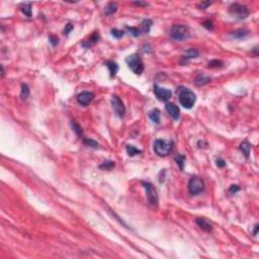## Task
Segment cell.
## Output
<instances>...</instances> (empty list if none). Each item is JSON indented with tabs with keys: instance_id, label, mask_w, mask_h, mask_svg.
<instances>
[{
	"instance_id": "obj_1",
	"label": "cell",
	"mask_w": 259,
	"mask_h": 259,
	"mask_svg": "<svg viewBox=\"0 0 259 259\" xmlns=\"http://www.w3.org/2000/svg\"><path fill=\"white\" fill-rule=\"evenodd\" d=\"M180 104L185 109H191L196 101V95L188 88H180L178 93Z\"/></svg>"
},
{
	"instance_id": "obj_2",
	"label": "cell",
	"mask_w": 259,
	"mask_h": 259,
	"mask_svg": "<svg viewBox=\"0 0 259 259\" xmlns=\"http://www.w3.org/2000/svg\"><path fill=\"white\" fill-rule=\"evenodd\" d=\"M173 149V142L171 140H156L154 143V151L158 156L166 157Z\"/></svg>"
},
{
	"instance_id": "obj_3",
	"label": "cell",
	"mask_w": 259,
	"mask_h": 259,
	"mask_svg": "<svg viewBox=\"0 0 259 259\" xmlns=\"http://www.w3.org/2000/svg\"><path fill=\"white\" fill-rule=\"evenodd\" d=\"M126 62L128 64L129 68L137 75H140L144 71V63L142 61L139 55L133 54L131 56H128L126 59Z\"/></svg>"
},
{
	"instance_id": "obj_4",
	"label": "cell",
	"mask_w": 259,
	"mask_h": 259,
	"mask_svg": "<svg viewBox=\"0 0 259 259\" xmlns=\"http://www.w3.org/2000/svg\"><path fill=\"white\" fill-rule=\"evenodd\" d=\"M170 37L175 41H184L189 38V28L186 25L175 24L171 28Z\"/></svg>"
},
{
	"instance_id": "obj_5",
	"label": "cell",
	"mask_w": 259,
	"mask_h": 259,
	"mask_svg": "<svg viewBox=\"0 0 259 259\" xmlns=\"http://www.w3.org/2000/svg\"><path fill=\"white\" fill-rule=\"evenodd\" d=\"M229 12L230 14L238 19H245L246 17L249 15V9L246 5L240 3H233L232 5L229 7Z\"/></svg>"
},
{
	"instance_id": "obj_6",
	"label": "cell",
	"mask_w": 259,
	"mask_h": 259,
	"mask_svg": "<svg viewBox=\"0 0 259 259\" xmlns=\"http://www.w3.org/2000/svg\"><path fill=\"white\" fill-rule=\"evenodd\" d=\"M205 190V183L201 178L194 176L188 182V191L191 196H197Z\"/></svg>"
},
{
	"instance_id": "obj_7",
	"label": "cell",
	"mask_w": 259,
	"mask_h": 259,
	"mask_svg": "<svg viewBox=\"0 0 259 259\" xmlns=\"http://www.w3.org/2000/svg\"><path fill=\"white\" fill-rule=\"evenodd\" d=\"M143 186L146 190L147 200H148L149 204L152 206H154V208H156L158 206V192L156 190V188L150 182H143Z\"/></svg>"
},
{
	"instance_id": "obj_8",
	"label": "cell",
	"mask_w": 259,
	"mask_h": 259,
	"mask_svg": "<svg viewBox=\"0 0 259 259\" xmlns=\"http://www.w3.org/2000/svg\"><path fill=\"white\" fill-rule=\"evenodd\" d=\"M111 105H113V109L116 115L119 116V118H124V114H126V107H124L123 101L120 100L119 96H113V98H111Z\"/></svg>"
},
{
	"instance_id": "obj_9",
	"label": "cell",
	"mask_w": 259,
	"mask_h": 259,
	"mask_svg": "<svg viewBox=\"0 0 259 259\" xmlns=\"http://www.w3.org/2000/svg\"><path fill=\"white\" fill-rule=\"evenodd\" d=\"M153 90H154V93H155V95H156V97L161 101L166 102L172 95V92L169 89L160 87V86H158V85H154Z\"/></svg>"
},
{
	"instance_id": "obj_10",
	"label": "cell",
	"mask_w": 259,
	"mask_h": 259,
	"mask_svg": "<svg viewBox=\"0 0 259 259\" xmlns=\"http://www.w3.org/2000/svg\"><path fill=\"white\" fill-rule=\"evenodd\" d=\"M94 99V94L92 92H88V91H83L80 94H78L77 96V101H78L79 104L86 106L88 105L90 102Z\"/></svg>"
},
{
	"instance_id": "obj_11",
	"label": "cell",
	"mask_w": 259,
	"mask_h": 259,
	"mask_svg": "<svg viewBox=\"0 0 259 259\" xmlns=\"http://www.w3.org/2000/svg\"><path fill=\"white\" fill-rule=\"evenodd\" d=\"M198 55H200V52H198L197 50H196V49H189V50H187L186 52H185L184 55L182 56V57H181L180 63L182 64V65L187 64L189 60L194 59V58H197Z\"/></svg>"
},
{
	"instance_id": "obj_12",
	"label": "cell",
	"mask_w": 259,
	"mask_h": 259,
	"mask_svg": "<svg viewBox=\"0 0 259 259\" xmlns=\"http://www.w3.org/2000/svg\"><path fill=\"white\" fill-rule=\"evenodd\" d=\"M166 110L168 111V114H169L173 119H178L179 116H180V110H179V107L174 104V103L172 102H166Z\"/></svg>"
},
{
	"instance_id": "obj_13",
	"label": "cell",
	"mask_w": 259,
	"mask_h": 259,
	"mask_svg": "<svg viewBox=\"0 0 259 259\" xmlns=\"http://www.w3.org/2000/svg\"><path fill=\"white\" fill-rule=\"evenodd\" d=\"M196 223L198 225V227H200L201 229H202V230L206 231V232H211V230H213V227H211V224H209L205 219H202V218L196 219Z\"/></svg>"
},
{
	"instance_id": "obj_14",
	"label": "cell",
	"mask_w": 259,
	"mask_h": 259,
	"mask_svg": "<svg viewBox=\"0 0 259 259\" xmlns=\"http://www.w3.org/2000/svg\"><path fill=\"white\" fill-rule=\"evenodd\" d=\"M98 40H99V33H98V32H95L88 38V41H86L82 45H83V47H85V48H89V47H92L93 45H95L98 42Z\"/></svg>"
},
{
	"instance_id": "obj_15",
	"label": "cell",
	"mask_w": 259,
	"mask_h": 259,
	"mask_svg": "<svg viewBox=\"0 0 259 259\" xmlns=\"http://www.w3.org/2000/svg\"><path fill=\"white\" fill-rule=\"evenodd\" d=\"M105 65H106V67L109 68V70L110 77L113 78V77H114L116 75V73H118V71H119L118 64H116L115 62H114V61H107L105 63Z\"/></svg>"
},
{
	"instance_id": "obj_16",
	"label": "cell",
	"mask_w": 259,
	"mask_h": 259,
	"mask_svg": "<svg viewBox=\"0 0 259 259\" xmlns=\"http://www.w3.org/2000/svg\"><path fill=\"white\" fill-rule=\"evenodd\" d=\"M240 150L243 152L246 158H249L250 150H251V145L249 144L248 141H243L242 143L240 144Z\"/></svg>"
},
{
	"instance_id": "obj_17",
	"label": "cell",
	"mask_w": 259,
	"mask_h": 259,
	"mask_svg": "<svg viewBox=\"0 0 259 259\" xmlns=\"http://www.w3.org/2000/svg\"><path fill=\"white\" fill-rule=\"evenodd\" d=\"M148 115H149L150 119L152 120L153 123L159 124V122H160V110H159V109H155L153 110H151Z\"/></svg>"
},
{
	"instance_id": "obj_18",
	"label": "cell",
	"mask_w": 259,
	"mask_h": 259,
	"mask_svg": "<svg viewBox=\"0 0 259 259\" xmlns=\"http://www.w3.org/2000/svg\"><path fill=\"white\" fill-rule=\"evenodd\" d=\"M210 82H211V78L206 75H200L196 80H194V83L198 86H204L206 84L210 83Z\"/></svg>"
},
{
	"instance_id": "obj_19",
	"label": "cell",
	"mask_w": 259,
	"mask_h": 259,
	"mask_svg": "<svg viewBox=\"0 0 259 259\" xmlns=\"http://www.w3.org/2000/svg\"><path fill=\"white\" fill-rule=\"evenodd\" d=\"M116 10H118V4L115 2H110L106 5L104 13H105V15H111V14H114Z\"/></svg>"
},
{
	"instance_id": "obj_20",
	"label": "cell",
	"mask_w": 259,
	"mask_h": 259,
	"mask_svg": "<svg viewBox=\"0 0 259 259\" xmlns=\"http://www.w3.org/2000/svg\"><path fill=\"white\" fill-rule=\"evenodd\" d=\"M126 150H127V153L129 156H135V155H138V154H141L142 153V151L139 150V149H137L135 146H133V145H128L126 147Z\"/></svg>"
},
{
	"instance_id": "obj_21",
	"label": "cell",
	"mask_w": 259,
	"mask_h": 259,
	"mask_svg": "<svg viewBox=\"0 0 259 259\" xmlns=\"http://www.w3.org/2000/svg\"><path fill=\"white\" fill-rule=\"evenodd\" d=\"M175 162L176 164L179 166V168L181 170H183L184 169V162H185V156L182 154H178V155H176L175 156Z\"/></svg>"
},
{
	"instance_id": "obj_22",
	"label": "cell",
	"mask_w": 259,
	"mask_h": 259,
	"mask_svg": "<svg viewBox=\"0 0 259 259\" xmlns=\"http://www.w3.org/2000/svg\"><path fill=\"white\" fill-rule=\"evenodd\" d=\"M248 31H246V29H238V31H236L234 33H232V36L236 38H245L246 36H248Z\"/></svg>"
},
{
	"instance_id": "obj_23",
	"label": "cell",
	"mask_w": 259,
	"mask_h": 259,
	"mask_svg": "<svg viewBox=\"0 0 259 259\" xmlns=\"http://www.w3.org/2000/svg\"><path fill=\"white\" fill-rule=\"evenodd\" d=\"M21 11L23 12L24 15H27L28 17L32 16V5L31 3H24L21 5Z\"/></svg>"
},
{
	"instance_id": "obj_24",
	"label": "cell",
	"mask_w": 259,
	"mask_h": 259,
	"mask_svg": "<svg viewBox=\"0 0 259 259\" xmlns=\"http://www.w3.org/2000/svg\"><path fill=\"white\" fill-rule=\"evenodd\" d=\"M29 95V88L27 84H21V92H20V97L23 99H27Z\"/></svg>"
},
{
	"instance_id": "obj_25",
	"label": "cell",
	"mask_w": 259,
	"mask_h": 259,
	"mask_svg": "<svg viewBox=\"0 0 259 259\" xmlns=\"http://www.w3.org/2000/svg\"><path fill=\"white\" fill-rule=\"evenodd\" d=\"M152 20H150V19H145L144 21H143V32L144 33H148L149 32H150V28H151V27H152Z\"/></svg>"
},
{
	"instance_id": "obj_26",
	"label": "cell",
	"mask_w": 259,
	"mask_h": 259,
	"mask_svg": "<svg viewBox=\"0 0 259 259\" xmlns=\"http://www.w3.org/2000/svg\"><path fill=\"white\" fill-rule=\"evenodd\" d=\"M71 124H72L73 130H74V132L77 134V136H82V133H83V132H82V129H81V127L79 126V124H77L75 120H73Z\"/></svg>"
},
{
	"instance_id": "obj_27",
	"label": "cell",
	"mask_w": 259,
	"mask_h": 259,
	"mask_svg": "<svg viewBox=\"0 0 259 259\" xmlns=\"http://www.w3.org/2000/svg\"><path fill=\"white\" fill-rule=\"evenodd\" d=\"M113 167H114V161H105L100 165L101 169H105V170H109Z\"/></svg>"
},
{
	"instance_id": "obj_28",
	"label": "cell",
	"mask_w": 259,
	"mask_h": 259,
	"mask_svg": "<svg viewBox=\"0 0 259 259\" xmlns=\"http://www.w3.org/2000/svg\"><path fill=\"white\" fill-rule=\"evenodd\" d=\"M224 65V63L220 60H213L209 63V68H220Z\"/></svg>"
},
{
	"instance_id": "obj_29",
	"label": "cell",
	"mask_w": 259,
	"mask_h": 259,
	"mask_svg": "<svg viewBox=\"0 0 259 259\" xmlns=\"http://www.w3.org/2000/svg\"><path fill=\"white\" fill-rule=\"evenodd\" d=\"M83 142H84L85 145H87L89 147H92V148H98V147H99V144L97 143V142L93 141L91 139H84Z\"/></svg>"
},
{
	"instance_id": "obj_30",
	"label": "cell",
	"mask_w": 259,
	"mask_h": 259,
	"mask_svg": "<svg viewBox=\"0 0 259 259\" xmlns=\"http://www.w3.org/2000/svg\"><path fill=\"white\" fill-rule=\"evenodd\" d=\"M124 31H119V29H113L111 31V36L116 38H123L124 37Z\"/></svg>"
},
{
	"instance_id": "obj_31",
	"label": "cell",
	"mask_w": 259,
	"mask_h": 259,
	"mask_svg": "<svg viewBox=\"0 0 259 259\" xmlns=\"http://www.w3.org/2000/svg\"><path fill=\"white\" fill-rule=\"evenodd\" d=\"M128 31L131 33L132 34L134 37H138V36H140V31L138 28H132V27H127L126 28Z\"/></svg>"
},
{
	"instance_id": "obj_32",
	"label": "cell",
	"mask_w": 259,
	"mask_h": 259,
	"mask_svg": "<svg viewBox=\"0 0 259 259\" xmlns=\"http://www.w3.org/2000/svg\"><path fill=\"white\" fill-rule=\"evenodd\" d=\"M202 27H205L206 28H208L209 31H211V29L214 28L213 21H211V20H206V21H205V23H202Z\"/></svg>"
},
{
	"instance_id": "obj_33",
	"label": "cell",
	"mask_w": 259,
	"mask_h": 259,
	"mask_svg": "<svg viewBox=\"0 0 259 259\" xmlns=\"http://www.w3.org/2000/svg\"><path fill=\"white\" fill-rule=\"evenodd\" d=\"M73 28H74V27H73V24L68 23V24L66 25V27H65V28H64V34H66V36H68V34L71 33V31H72Z\"/></svg>"
},
{
	"instance_id": "obj_34",
	"label": "cell",
	"mask_w": 259,
	"mask_h": 259,
	"mask_svg": "<svg viewBox=\"0 0 259 259\" xmlns=\"http://www.w3.org/2000/svg\"><path fill=\"white\" fill-rule=\"evenodd\" d=\"M211 1H204V2H201L200 4L197 5V7L200 8V9H206V7H208L209 5H211Z\"/></svg>"
},
{
	"instance_id": "obj_35",
	"label": "cell",
	"mask_w": 259,
	"mask_h": 259,
	"mask_svg": "<svg viewBox=\"0 0 259 259\" xmlns=\"http://www.w3.org/2000/svg\"><path fill=\"white\" fill-rule=\"evenodd\" d=\"M240 190V187L238 185H231L230 188H229V191H230L232 194H235L236 192H238Z\"/></svg>"
},
{
	"instance_id": "obj_36",
	"label": "cell",
	"mask_w": 259,
	"mask_h": 259,
	"mask_svg": "<svg viewBox=\"0 0 259 259\" xmlns=\"http://www.w3.org/2000/svg\"><path fill=\"white\" fill-rule=\"evenodd\" d=\"M58 38L57 37H55V36H51L50 37V43L52 44V46H57L58 45Z\"/></svg>"
},
{
	"instance_id": "obj_37",
	"label": "cell",
	"mask_w": 259,
	"mask_h": 259,
	"mask_svg": "<svg viewBox=\"0 0 259 259\" xmlns=\"http://www.w3.org/2000/svg\"><path fill=\"white\" fill-rule=\"evenodd\" d=\"M217 166L219 168H223L226 166V162L223 159H217Z\"/></svg>"
},
{
	"instance_id": "obj_38",
	"label": "cell",
	"mask_w": 259,
	"mask_h": 259,
	"mask_svg": "<svg viewBox=\"0 0 259 259\" xmlns=\"http://www.w3.org/2000/svg\"><path fill=\"white\" fill-rule=\"evenodd\" d=\"M134 4L139 5V6H148V3H146V2H134Z\"/></svg>"
},
{
	"instance_id": "obj_39",
	"label": "cell",
	"mask_w": 259,
	"mask_h": 259,
	"mask_svg": "<svg viewBox=\"0 0 259 259\" xmlns=\"http://www.w3.org/2000/svg\"><path fill=\"white\" fill-rule=\"evenodd\" d=\"M257 231H258V225L256 224V225H255V228H254V231H253V235H254V236L257 235Z\"/></svg>"
}]
</instances>
